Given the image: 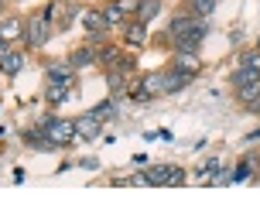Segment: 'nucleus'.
Wrapping results in <instances>:
<instances>
[{
    "instance_id": "obj_1",
    "label": "nucleus",
    "mask_w": 260,
    "mask_h": 205,
    "mask_svg": "<svg viewBox=\"0 0 260 205\" xmlns=\"http://www.w3.org/2000/svg\"><path fill=\"white\" fill-rule=\"evenodd\" d=\"M236 92H240V99L247 102H253L260 96V72L257 69H243L240 65V72H236Z\"/></svg>"
},
{
    "instance_id": "obj_2",
    "label": "nucleus",
    "mask_w": 260,
    "mask_h": 205,
    "mask_svg": "<svg viewBox=\"0 0 260 205\" xmlns=\"http://www.w3.org/2000/svg\"><path fill=\"white\" fill-rule=\"evenodd\" d=\"M48 31H52V21L45 17V11H38L31 21L24 24V38H27V45L31 48H41L45 41H48Z\"/></svg>"
},
{
    "instance_id": "obj_3",
    "label": "nucleus",
    "mask_w": 260,
    "mask_h": 205,
    "mask_svg": "<svg viewBox=\"0 0 260 205\" xmlns=\"http://www.w3.org/2000/svg\"><path fill=\"white\" fill-rule=\"evenodd\" d=\"M45 133H48V141H52L55 147H65V144L76 137V123H69V120H52V123L45 127Z\"/></svg>"
},
{
    "instance_id": "obj_4",
    "label": "nucleus",
    "mask_w": 260,
    "mask_h": 205,
    "mask_svg": "<svg viewBox=\"0 0 260 205\" xmlns=\"http://www.w3.org/2000/svg\"><path fill=\"white\" fill-rule=\"evenodd\" d=\"M171 69H178L182 76L195 79L199 72H202V62H199V55H195V51H175V62H171Z\"/></svg>"
},
{
    "instance_id": "obj_5",
    "label": "nucleus",
    "mask_w": 260,
    "mask_h": 205,
    "mask_svg": "<svg viewBox=\"0 0 260 205\" xmlns=\"http://www.w3.org/2000/svg\"><path fill=\"white\" fill-rule=\"evenodd\" d=\"M100 127H103L100 116H92V113L76 116V137H82V141H96L100 137Z\"/></svg>"
},
{
    "instance_id": "obj_6",
    "label": "nucleus",
    "mask_w": 260,
    "mask_h": 205,
    "mask_svg": "<svg viewBox=\"0 0 260 205\" xmlns=\"http://www.w3.org/2000/svg\"><path fill=\"white\" fill-rule=\"evenodd\" d=\"M45 76H48V82L72 86V79H76V69H72L69 62H62V65H48V69H45Z\"/></svg>"
},
{
    "instance_id": "obj_7",
    "label": "nucleus",
    "mask_w": 260,
    "mask_h": 205,
    "mask_svg": "<svg viewBox=\"0 0 260 205\" xmlns=\"http://www.w3.org/2000/svg\"><path fill=\"white\" fill-rule=\"evenodd\" d=\"M188 82H192V79L182 76L178 69H168V72H161V86H165V92H182Z\"/></svg>"
},
{
    "instance_id": "obj_8",
    "label": "nucleus",
    "mask_w": 260,
    "mask_h": 205,
    "mask_svg": "<svg viewBox=\"0 0 260 205\" xmlns=\"http://www.w3.org/2000/svg\"><path fill=\"white\" fill-rule=\"evenodd\" d=\"M21 35H24V21H21V17H7V21L0 24V41H7V45L17 41Z\"/></svg>"
},
{
    "instance_id": "obj_9",
    "label": "nucleus",
    "mask_w": 260,
    "mask_h": 205,
    "mask_svg": "<svg viewBox=\"0 0 260 205\" xmlns=\"http://www.w3.org/2000/svg\"><path fill=\"white\" fill-rule=\"evenodd\" d=\"M24 51H7L4 58H0V72H7V76H17L21 69H24Z\"/></svg>"
},
{
    "instance_id": "obj_10",
    "label": "nucleus",
    "mask_w": 260,
    "mask_h": 205,
    "mask_svg": "<svg viewBox=\"0 0 260 205\" xmlns=\"http://www.w3.org/2000/svg\"><path fill=\"white\" fill-rule=\"evenodd\" d=\"M79 17H82V24L89 27V31H106V17H103V11H82L79 14Z\"/></svg>"
},
{
    "instance_id": "obj_11",
    "label": "nucleus",
    "mask_w": 260,
    "mask_h": 205,
    "mask_svg": "<svg viewBox=\"0 0 260 205\" xmlns=\"http://www.w3.org/2000/svg\"><path fill=\"white\" fill-rule=\"evenodd\" d=\"M92 62H96V51L92 48H79V51H72V58H69L72 69H82V65H92Z\"/></svg>"
},
{
    "instance_id": "obj_12",
    "label": "nucleus",
    "mask_w": 260,
    "mask_h": 205,
    "mask_svg": "<svg viewBox=\"0 0 260 205\" xmlns=\"http://www.w3.org/2000/svg\"><path fill=\"white\" fill-rule=\"evenodd\" d=\"M157 11H161V0H141V7H137V21H144V24H147Z\"/></svg>"
},
{
    "instance_id": "obj_13",
    "label": "nucleus",
    "mask_w": 260,
    "mask_h": 205,
    "mask_svg": "<svg viewBox=\"0 0 260 205\" xmlns=\"http://www.w3.org/2000/svg\"><path fill=\"white\" fill-rule=\"evenodd\" d=\"M168 171L171 164H154L147 171V185H168Z\"/></svg>"
},
{
    "instance_id": "obj_14",
    "label": "nucleus",
    "mask_w": 260,
    "mask_h": 205,
    "mask_svg": "<svg viewBox=\"0 0 260 205\" xmlns=\"http://www.w3.org/2000/svg\"><path fill=\"white\" fill-rule=\"evenodd\" d=\"M141 89L147 92V96H157V92H165V86H161V72H151V76H144Z\"/></svg>"
},
{
    "instance_id": "obj_15",
    "label": "nucleus",
    "mask_w": 260,
    "mask_h": 205,
    "mask_svg": "<svg viewBox=\"0 0 260 205\" xmlns=\"http://www.w3.org/2000/svg\"><path fill=\"white\" fill-rule=\"evenodd\" d=\"M127 41H134V45H144V41H147V24H144V21H134V24L127 27Z\"/></svg>"
},
{
    "instance_id": "obj_16",
    "label": "nucleus",
    "mask_w": 260,
    "mask_h": 205,
    "mask_svg": "<svg viewBox=\"0 0 260 205\" xmlns=\"http://www.w3.org/2000/svg\"><path fill=\"white\" fill-rule=\"evenodd\" d=\"M45 96H48V102H65L69 99V86H58V82H48V89H45Z\"/></svg>"
},
{
    "instance_id": "obj_17",
    "label": "nucleus",
    "mask_w": 260,
    "mask_h": 205,
    "mask_svg": "<svg viewBox=\"0 0 260 205\" xmlns=\"http://www.w3.org/2000/svg\"><path fill=\"white\" fill-rule=\"evenodd\" d=\"M212 11H216V0H192V14L199 17H209Z\"/></svg>"
},
{
    "instance_id": "obj_18",
    "label": "nucleus",
    "mask_w": 260,
    "mask_h": 205,
    "mask_svg": "<svg viewBox=\"0 0 260 205\" xmlns=\"http://www.w3.org/2000/svg\"><path fill=\"white\" fill-rule=\"evenodd\" d=\"M96 62H106L110 69H113V65L120 62V51H117V48H103V51H96Z\"/></svg>"
},
{
    "instance_id": "obj_19",
    "label": "nucleus",
    "mask_w": 260,
    "mask_h": 205,
    "mask_svg": "<svg viewBox=\"0 0 260 205\" xmlns=\"http://www.w3.org/2000/svg\"><path fill=\"white\" fill-rule=\"evenodd\" d=\"M89 113H92V116H100V120H113V102H110V99H103L100 106H92Z\"/></svg>"
},
{
    "instance_id": "obj_20",
    "label": "nucleus",
    "mask_w": 260,
    "mask_h": 205,
    "mask_svg": "<svg viewBox=\"0 0 260 205\" xmlns=\"http://www.w3.org/2000/svg\"><path fill=\"white\" fill-rule=\"evenodd\" d=\"M110 86H113V96L127 92L123 89V86H127V72H110Z\"/></svg>"
},
{
    "instance_id": "obj_21",
    "label": "nucleus",
    "mask_w": 260,
    "mask_h": 205,
    "mask_svg": "<svg viewBox=\"0 0 260 205\" xmlns=\"http://www.w3.org/2000/svg\"><path fill=\"white\" fill-rule=\"evenodd\" d=\"M103 17H106V24H117V21H123V11L117 4H110V7H103Z\"/></svg>"
},
{
    "instance_id": "obj_22",
    "label": "nucleus",
    "mask_w": 260,
    "mask_h": 205,
    "mask_svg": "<svg viewBox=\"0 0 260 205\" xmlns=\"http://www.w3.org/2000/svg\"><path fill=\"white\" fill-rule=\"evenodd\" d=\"M240 65H243V69H257V72H260V51H250V55H243V58H240Z\"/></svg>"
},
{
    "instance_id": "obj_23",
    "label": "nucleus",
    "mask_w": 260,
    "mask_h": 205,
    "mask_svg": "<svg viewBox=\"0 0 260 205\" xmlns=\"http://www.w3.org/2000/svg\"><path fill=\"white\" fill-rule=\"evenodd\" d=\"M250 178V161H243V164H236V175L230 181H247Z\"/></svg>"
},
{
    "instance_id": "obj_24",
    "label": "nucleus",
    "mask_w": 260,
    "mask_h": 205,
    "mask_svg": "<svg viewBox=\"0 0 260 205\" xmlns=\"http://www.w3.org/2000/svg\"><path fill=\"white\" fill-rule=\"evenodd\" d=\"M117 7L123 14H137V7H141V0H117Z\"/></svg>"
},
{
    "instance_id": "obj_25",
    "label": "nucleus",
    "mask_w": 260,
    "mask_h": 205,
    "mask_svg": "<svg viewBox=\"0 0 260 205\" xmlns=\"http://www.w3.org/2000/svg\"><path fill=\"white\" fill-rule=\"evenodd\" d=\"M182 178H185V175H182V167H175V164H171V171H168V185H182Z\"/></svg>"
},
{
    "instance_id": "obj_26",
    "label": "nucleus",
    "mask_w": 260,
    "mask_h": 205,
    "mask_svg": "<svg viewBox=\"0 0 260 205\" xmlns=\"http://www.w3.org/2000/svg\"><path fill=\"white\" fill-rule=\"evenodd\" d=\"M7 51H11V48H7V41H0V58H4Z\"/></svg>"
},
{
    "instance_id": "obj_27",
    "label": "nucleus",
    "mask_w": 260,
    "mask_h": 205,
    "mask_svg": "<svg viewBox=\"0 0 260 205\" xmlns=\"http://www.w3.org/2000/svg\"><path fill=\"white\" fill-rule=\"evenodd\" d=\"M250 106H253V110H257V113H260V96H257V99H253V102H250Z\"/></svg>"
},
{
    "instance_id": "obj_28",
    "label": "nucleus",
    "mask_w": 260,
    "mask_h": 205,
    "mask_svg": "<svg viewBox=\"0 0 260 205\" xmlns=\"http://www.w3.org/2000/svg\"><path fill=\"white\" fill-rule=\"evenodd\" d=\"M0 14H4V0H0Z\"/></svg>"
}]
</instances>
